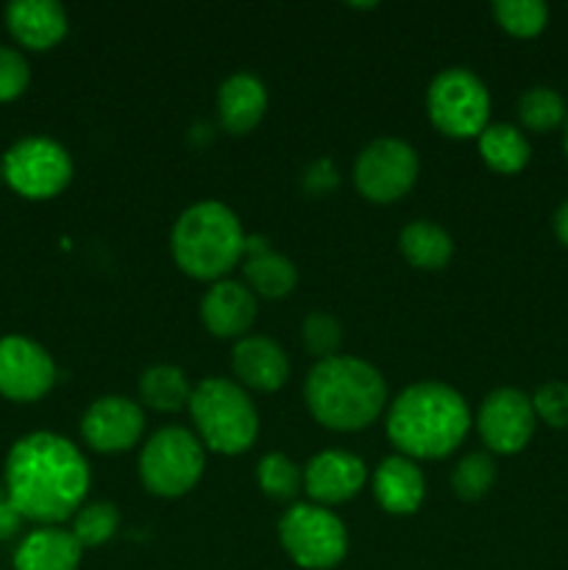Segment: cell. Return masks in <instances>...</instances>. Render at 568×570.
Wrapping results in <instances>:
<instances>
[{"mask_svg": "<svg viewBox=\"0 0 568 570\" xmlns=\"http://www.w3.org/2000/svg\"><path fill=\"white\" fill-rule=\"evenodd\" d=\"M496 22L512 37H538L549 22V9L540 0H496Z\"/></svg>", "mask_w": 568, "mask_h": 570, "instance_id": "cell-29", "label": "cell"}, {"mask_svg": "<svg viewBox=\"0 0 568 570\" xmlns=\"http://www.w3.org/2000/svg\"><path fill=\"white\" fill-rule=\"evenodd\" d=\"M81 543L65 529L45 527L28 534L14 551V570H78Z\"/></svg>", "mask_w": 568, "mask_h": 570, "instance_id": "cell-20", "label": "cell"}, {"mask_svg": "<svg viewBox=\"0 0 568 570\" xmlns=\"http://www.w3.org/2000/svg\"><path fill=\"white\" fill-rule=\"evenodd\" d=\"M477 142L484 165L496 173H505V176L521 173L529 165V156H532L529 139L516 126H507V122L488 126L479 134Z\"/></svg>", "mask_w": 568, "mask_h": 570, "instance_id": "cell-22", "label": "cell"}, {"mask_svg": "<svg viewBox=\"0 0 568 570\" xmlns=\"http://www.w3.org/2000/svg\"><path fill=\"white\" fill-rule=\"evenodd\" d=\"M56 384L48 351L22 334L0 337V393L11 401H37Z\"/></svg>", "mask_w": 568, "mask_h": 570, "instance_id": "cell-12", "label": "cell"}, {"mask_svg": "<svg viewBox=\"0 0 568 570\" xmlns=\"http://www.w3.org/2000/svg\"><path fill=\"white\" fill-rule=\"evenodd\" d=\"M22 527V515L17 512V507L11 501L0 504V540H9L11 534L20 532Z\"/></svg>", "mask_w": 568, "mask_h": 570, "instance_id": "cell-34", "label": "cell"}, {"mask_svg": "<svg viewBox=\"0 0 568 570\" xmlns=\"http://www.w3.org/2000/svg\"><path fill=\"white\" fill-rule=\"evenodd\" d=\"M555 234L557 239L568 248V200L555 212Z\"/></svg>", "mask_w": 568, "mask_h": 570, "instance_id": "cell-35", "label": "cell"}, {"mask_svg": "<svg viewBox=\"0 0 568 570\" xmlns=\"http://www.w3.org/2000/svg\"><path fill=\"white\" fill-rule=\"evenodd\" d=\"M401 254L412 267L421 271H440L451 262L454 254V243H451L449 232L440 228L432 220H412L401 228Z\"/></svg>", "mask_w": 568, "mask_h": 570, "instance_id": "cell-21", "label": "cell"}, {"mask_svg": "<svg viewBox=\"0 0 568 570\" xmlns=\"http://www.w3.org/2000/svg\"><path fill=\"white\" fill-rule=\"evenodd\" d=\"M538 417L532 399L516 387H499L482 401L477 412V429L484 445L496 454H518L532 440Z\"/></svg>", "mask_w": 568, "mask_h": 570, "instance_id": "cell-11", "label": "cell"}, {"mask_svg": "<svg viewBox=\"0 0 568 570\" xmlns=\"http://www.w3.org/2000/svg\"><path fill=\"white\" fill-rule=\"evenodd\" d=\"M518 117H521L523 128L535 134L555 131L568 120L566 100L551 87H532L518 98Z\"/></svg>", "mask_w": 568, "mask_h": 570, "instance_id": "cell-25", "label": "cell"}, {"mask_svg": "<svg viewBox=\"0 0 568 570\" xmlns=\"http://www.w3.org/2000/svg\"><path fill=\"white\" fill-rule=\"evenodd\" d=\"M120 529V510L109 501H92L84 504L72 518V538L81 543V549H98L109 543Z\"/></svg>", "mask_w": 568, "mask_h": 570, "instance_id": "cell-26", "label": "cell"}, {"mask_svg": "<svg viewBox=\"0 0 568 570\" xmlns=\"http://www.w3.org/2000/svg\"><path fill=\"white\" fill-rule=\"evenodd\" d=\"M89 465L70 440L33 432L17 440L6 456V495L22 518L59 523L84 507Z\"/></svg>", "mask_w": 568, "mask_h": 570, "instance_id": "cell-1", "label": "cell"}, {"mask_svg": "<svg viewBox=\"0 0 568 570\" xmlns=\"http://www.w3.org/2000/svg\"><path fill=\"white\" fill-rule=\"evenodd\" d=\"M170 250L187 276L198 282H221L245 254V232L226 204L200 200L173 223Z\"/></svg>", "mask_w": 568, "mask_h": 570, "instance_id": "cell-4", "label": "cell"}, {"mask_svg": "<svg viewBox=\"0 0 568 570\" xmlns=\"http://www.w3.org/2000/svg\"><path fill=\"white\" fill-rule=\"evenodd\" d=\"M11 37L31 50H48L67 33V11L56 0H11L6 6Z\"/></svg>", "mask_w": 568, "mask_h": 570, "instance_id": "cell-17", "label": "cell"}, {"mask_svg": "<svg viewBox=\"0 0 568 570\" xmlns=\"http://www.w3.org/2000/svg\"><path fill=\"white\" fill-rule=\"evenodd\" d=\"M189 379L176 365H154L139 376V399L156 412H178L189 404Z\"/></svg>", "mask_w": 568, "mask_h": 570, "instance_id": "cell-24", "label": "cell"}, {"mask_svg": "<svg viewBox=\"0 0 568 570\" xmlns=\"http://www.w3.org/2000/svg\"><path fill=\"white\" fill-rule=\"evenodd\" d=\"M232 371L245 387L276 393L287 382L290 362L276 340L265 334H245L232 348Z\"/></svg>", "mask_w": 568, "mask_h": 570, "instance_id": "cell-15", "label": "cell"}, {"mask_svg": "<svg viewBox=\"0 0 568 570\" xmlns=\"http://www.w3.org/2000/svg\"><path fill=\"white\" fill-rule=\"evenodd\" d=\"M351 9H376V3H349Z\"/></svg>", "mask_w": 568, "mask_h": 570, "instance_id": "cell-36", "label": "cell"}, {"mask_svg": "<svg viewBox=\"0 0 568 570\" xmlns=\"http://www.w3.org/2000/svg\"><path fill=\"white\" fill-rule=\"evenodd\" d=\"M256 482H259L262 493L271 499L293 501L304 488V471L290 456L273 451V454L262 456L256 465Z\"/></svg>", "mask_w": 568, "mask_h": 570, "instance_id": "cell-27", "label": "cell"}, {"mask_svg": "<svg viewBox=\"0 0 568 570\" xmlns=\"http://www.w3.org/2000/svg\"><path fill=\"white\" fill-rule=\"evenodd\" d=\"M427 111L432 126L445 137H479L488 128L490 92L473 70L449 67L429 83Z\"/></svg>", "mask_w": 568, "mask_h": 570, "instance_id": "cell-7", "label": "cell"}, {"mask_svg": "<svg viewBox=\"0 0 568 570\" xmlns=\"http://www.w3.org/2000/svg\"><path fill=\"white\" fill-rule=\"evenodd\" d=\"M278 540L295 566L306 570H329L340 566L349 551L343 521L329 507L295 504L278 521Z\"/></svg>", "mask_w": 568, "mask_h": 570, "instance_id": "cell-8", "label": "cell"}, {"mask_svg": "<svg viewBox=\"0 0 568 570\" xmlns=\"http://www.w3.org/2000/svg\"><path fill=\"white\" fill-rule=\"evenodd\" d=\"M301 340H304V348L321 362L329 360V356H337L340 343H343V328H340L337 317L317 309L301 323Z\"/></svg>", "mask_w": 568, "mask_h": 570, "instance_id": "cell-30", "label": "cell"}, {"mask_svg": "<svg viewBox=\"0 0 568 570\" xmlns=\"http://www.w3.org/2000/svg\"><path fill=\"white\" fill-rule=\"evenodd\" d=\"M3 178L26 198H53L70 184L72 159L50 137H22L6 150Z\"/></svg>", "mask_w": 568, "mask_h": 570, "instance_id": "cell-9", "label": "cell"}, {"mask_svg": "<svg viewBox=\"0 0 568 570\" xmlns=\"http://www.w3.org/2000/svg\"><path fill=\"white\" fill-rule=\"evenodd\" d=\"M28 81H31V67L26 56L0 45V100H14L17 95L26 92Z\"/></svg>", "mask_w": 568, "mask_h": 570, "instance_id": "cell-32", "label": "cell"}, {"mask_svg": "<svg viewBox=\"0 0 568 570\" xmlns=\"http://www.w3.org/2000/svg\"><path fill=\"white\" fill-rule=\"evenodd\" d=\"M337 184H340V173L332 159H317L306 167L304 187L310 189V193H329V189H334Z\"/></svg>", "mask_w": 568, "mask_h": 570, "instance_id": "cell-33", "label": "cell"}, {"mask_svg": "<svg viewBox=\"0 0 568 570\" xmlns=\"http://www.w3.org/2000/svg\"><path fill=\"white\" fill-rule=\"evenodd\" d=\"M6 501H9V495H6V490L0 488V504H6Z\"/></svg>", "mask_w": 568, "mask_h": 570, "instance_id": "cell-37", "label": "cell"}, {"mask_svg": "<svg viewBox=\"0 0 568 570\" xmlns=\"http://www.w3.org/2000/svg\"><path fill=\"white\" fill-rule=\"evenodd\" d=\"M145 432V412L126 395H104L92 401L81 417V434L100 454H120L139 443Z\"/></svg>", "mask_w": 568, "mask_h": 570, "instance_id": "cell-13", "label": "cell"}, {"mask_svg": "<svg viewBox=\"0 0 568 570\" xmlns=\"http://www.w3.org/2000/svg\"><path fill=\"white\" fill-rule=\"evenodd\" d=\"M373 493L390 515H412L427 499V479L410 456H388L373 473Z\"/></svg>", "mask_w": 568, "mask_h": 570, "instance_id": "cell-18", "label": "cell"}, {"mask_svg": "<svg viewBox=\"0 0 568 570\" xmlns=\"http://www.w3.org/2000/svg\"><path fill=\"white\" fill-rule=\"evenodd\" d=\"M566 156H568V120H566Z\"/></svg>", "mask_w": 568, "mask_h": 570, "instance_id": "cell-38", "label": "cell"}, {"mask_svg": "<svg viewBox=\"0 0 568 570\" xmlns=\"http://www.w3.org/2000/svg\"><path fill=\"white\" fill-rule=\"evenodd\" d=\"M304 399L321 426L332 432H360L371 426L388 404V384L371 362L329 356L306 376Z\"/></svg>", "mask_w": 568, "mask_h": 570, "instance_id": "cell-3", "label": "cell"}, {"mask_svg": "<svg viewBox=\"0 0 568 570\" xmlns=\"http://www.w3.org/2000/svg\"><path fill=\"white\" fill-rule=\"evenodd\" d=\"M187 406L204 445L217 454H243L256 443L259 412L248 393L232 379H204L193 387Z\"/></svg>", "mask_w": 568, "mask_h": 570, "instance_id": "cell-5", "label": "cell"}, {"mask_svg": "<svg viewBox=\"0 0 568 570\" xmlns=\"http://www.w3.org/2000/svg\"><path fill=\"white\" fill-rule=\"evenodd\" d=\"M267 89L254 72H234L217 89V117L228 134H248L262 122Z\"/></svg>", "mask_w": 568, "mask_h": 570, "instance_id": "cell-19", "label": "cell"}, {"mask_svg": "<svg viewBox=\"0 0 568 570\" xmlns=\"http://www.w3.org/2000/svg\"><path fill=\"white\" fill-rule=\"evenodd\" d=\"M496 482V462L490 454L473 451V454L462 456L457 462L454 473H451V488H454L457 499L462 501H479L490 493Z\"/></svg>", "mask_w": 568, "mask_h": 570, "instance_id": "cell-28", "label": "cell"}, {"mask_svg": "<svg viewBox=\"0 0 568 570\" xmlns=\"http://www.w3.org/2000/svg\"><path fill=\"white\" fill-rule=\"evenodd\" d=\"M243 271L251 293L262 295V298H284L298 284V271H295L293 262L271 248L256 256H248Z\"/></svg>", "mask_w": 568, "mask_h": 570, "instance_id": "cell-23", "label": "cell"}, {"mask_svg": "<svg viewBox=\"0 0 568 570\" xmlns=\"http://www.w3.org/2000/svg\"><path fill=\"white\" fill-rule=\"evenodd\" d=\"M535 417L551 429H568V384L566 382H546L540 384L538 393L532 395Z\"/></svg>", "mask_w": 568, "mask_h": 570, "instance_id": "cell-31", "label": "cell"}, {"mask_svg": "<svg viewBox=\"0 0 568 570\" xmlns=\"http://www.w3.org/2000/svg\"><path fill=\"white\" fill-rule=\"evenodd\" d=\"M471 423V410L454 387L443 382H418L395 395L384 426L401 456L443 460L466 440Z\"/></svg>", "mask_w": 568, "mask_h": 570, "instance_id": "cell-2", "label": "cell"}, {"mask_svg": "<svg viewBox=\"0 0 568 570\" xmlns=\"http://www.w3.org/2000/svg\"><path fill=\"white\" fill-rule=\"evenodd\" d=\"M206 468L204 445L182 426H165L143 445L139 479L161 499H178L200 482Z\"/></svg>", "mask_w": 568, "mask_h": 570, "instance_id": "cell-6", "label": "cell"}, {"mask_svg": "<svg viewBox=\"0 0 568 570\" xmlns=\"http://www.w3.org/2000/svg\"><path fill=\"white\" fill-rule=\"evenodd\" d=\"M368 482L365 462L349 451H321L304 468V490L321 507L345 504Z\"/></svg>", "mask_w": 568, "mask_h": 570, "instance_id": "cell-14", "label": "cell"}, {"mask_svg": "<svg viewBox=\"0 0 568 570\" xmlns=\"http://www.w3.org/2000/svg\"><path fill=\"white\" fill-rule=\"evenodd\" d=\"M0 176H3V165H0Z\"/></svg>", "mask_w": 568, "mask_h": 570, "instance_id": "cell-39", "label": "cell"}, {"mask_svg": "<svg viewBox=\"0 0 568 570\" xmlns=\"http://www.w3.org/2000/svg\"><path fill=\"white\" fill-rule=\"evenodd\" d=\"M200 321L215 337L239 340L256 321V295L239 282L221 278L200 301Z\"/></svg>", "mask_w": 568, "mask_h": 570, "instance_id": "cell-16", "label": "cell"}, {"mask_svg": "<svg viewBox=\"0 0 568 570\" xmlns=\"http://www.w3.org/2000/svg\"><path fill=\"white\" fill-rule=\"evenodd\" d=\"M418 154L395 137H379L362 148L354 165V184L373 204H393L404 198L418 178Z\"/></svg>", "mask_w": 568, "mask_h": 570, "instance_id": "cell-10", "label": "cell"}]
</instances>
